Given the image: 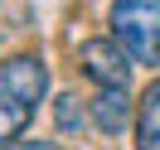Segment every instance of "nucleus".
Wrapping results in <instances>:
<instances>
[{"label":"nucleus","mask_w":160,"mask_h":150,"mask_svg":"<svg viewBox=\"0 0 160 150\" xmlns=\"http://www.w3.org/2000/svg\"><path fill=\"white\" fill-rule=\"evenodd\" d=\"M44 92H49V68H44V58L20 53V58L0 63V145H10L34 121Z\"/></svg>","instance_id":"f257e3e1"},{"label":"nucleus","mask_w":160,"mask_h":150,"mask_svg":"<svg viewBox=\"0 0 160 150\" xmlns=\"http://www.w3.org/2000/svg\"><path fill=\"white\" fill-rule=\"evenodd\" d=\"M112 39L131 63L160 68V0H117L112 5Z\"/></svg>","instance_id":"f03ea898"},{"label":"nucleus","mask_w":160,"mask_h":150,"mask_svg":"<svg viewBox=\"0 0 160 150\" xmlns=\"http://www.w3.org/2000/svg\"><path fill=\"white\" fill-rule=\"evenodd\" d=\"M78 63L102 92H126V82H131V58L117 39H88L78 49Z\"/></svg>","instance_id":"7ed1b4c3"},{"label":"nucleus","mask_w":160,"mask_h":150,"mask_svg":"<svg viewBox=\"0 0 160 150\" xmlns=\"http://www.w3.org/2000/svg\"><path fill=\"white\" fill-rule=\"evenodd\" d=\"M92 121H97L102 136H121L131 121V97L126 92H97L92 97Z\"/></svg>","instance_id":"20e7f679"},{"label":"nucleus","mask_w":160,"mask_h":150,"mask_svg":"<svg viewBox=\"0 0 160 150\" xmlns=\"http://www.w3.org/2000/svg\"><path fill=\"white\" fill-rule=\"evenodd\" d=\"M136 150H160V78L146 87L136 107Z\"/></svg>","instance_id":"39448f33"},{"label":"nucleus","mask_w":160,"mask_h":150,"mask_svg":"<svg viewBox=\"0 0 160 150\" xmlns=\"http://www.w3.org/2000/svg\"><path fill=\"white\" fill-rule=\"evenodd\" d=\"M53 121H58L63 136H78V131H88V107H82L78 92H63L58 102H53Z\"/></svg>","instance_id":"423d86ee"},{"label":"nucleus","mask_w":160,"mask_h":150,"mask_svg":"<svg viewBox=\"0 0 160 150\" xmlns=\"http://www.w3.org/2000/svg\"><path fill=\"white\" fill-rule=\"evenodd\" d=\"M5 150H58L53 140H10Z\"/></svg>","instance_id":"0eeeda50"}]
</instances>
